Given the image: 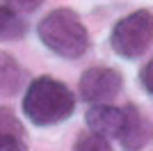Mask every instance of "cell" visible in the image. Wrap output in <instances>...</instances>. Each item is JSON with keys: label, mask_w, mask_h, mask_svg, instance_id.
<instances>
[{"label": "cell", "mask_w": 153, "mask_h": 151, "mask_svg": "<svg viewBox=\"0 0 153 151\" xmlns=\"http://www.w3.org/2000/svg\"><path fill=\"white\" fill-rule=\"evenodd\" d=\"M73 151H114V149L110 147L108 140L98 138V135H94V133H82V135L76 140Z\"/></svg>", "instance_id": "10"}, {"label": "cell", "mask_w": 153, "mask_h": 151, "mask_svg": "<svg viewBox=\"0 0 153 151\" xmlns=\"http://www.w3.org/2000/svg\"><path fill=\"white\" fill-rule=\"evenodd\" d=\"M153 140V124L144 117L135 103L123 105V128L119 135V144L123 151H142Z\"/></svg>", "instance_id": "5"}, {"label": "cell", "mask_w": 153, "mask_h": 151, "mask_svg": "<svg viewBox=\"0 0 153 151\" xmlns=\"http://www.w3.org/2000/svg\"><path fill=\"white\" fill-rule=\"evenodd\" d=\"M0 151H27L25 128L9 108H0Z\"/></svg>", "instance_id": "8"}, {"label": "cell", "mask_w": 153, "mask_h": 151, "mask_svg": "<svg viewBox=\"0 0 153 151\" xmlns=\"http://www.w3.org/2000/svg\"><path fill=\"white\" fill-rule=\"evenodd\" d=\"M27 34V23L21 14L0 5V41H19Z\"/></svg>", "instance_id": "9"}, {"label": "cell", "mask_w": 153, "mask_h": 151, "mask_svg": "<svg viewBox=\"0 0 153 151\" xmlns=\"http://www.w3.org/2000/svg\"><path fill=\"white\" fill-rule=\"evenodd\" d=\"M85 121L89 126V131L103 140H119L123 128V108L105 105H91L85 114Z\"/></svg>", "instance_id": "6"}, {"label": "cell", "mask_w": 153, "mask_h": 151, "mask_svg": "<svg viewBox=\"0 0 153 151\" xmlns=\"http://www.w3.org/2000/svg\"><path fill=\"white\" fill-rule=\"evenodd\" d=\"M153 44V12L137 9L119 19L110 32V48L123 60H137Z\"/></svg>", "instance_id": "3"}, {"label": "cell", "mask_w": 153, "mask_h": 151, "mask_svg": "<svg viewBox=\"0 0 153 151\" xmlns=\"http://www.w3.org/2000/svg\"><path fill=\"white\" fill-rule=\"evenodd\" d=\"M0 5H5L7 9H12L16 14H32L44 5V0H2Z\"/></svg>", "instance_id": "11"}, {"label": "cell", "mask_w": 153, "mask_h": 151, "mask_svg": "<svg viewBox=\"0 0 153 151\" xmlns=\"http://www.w3.org/2000/svg\"><path fill=\"white\" fill-rule=\"evenodd\" d=\"M39 41L46 48L64 60H78L82 57L91 46V37L87 25L69 7L53 9L39 21L37 25Z\"/></svg>", "instance_id": "2"}, {"label": "cell", "mask_w": 153, "mask_h": 151, "mask_svg": "<svg viewBox=\"0 0 153 151\" xmlns=\"http://www.w3.org/2000/svg\"><path fill=\"white\" fill-rule=\"evenodd\" d=\"M123 89V76L112 67H89L80 76L78 94L94 105H105Z\"/></svg>", "instance_id": "4"}, {"label": "cell", "mask_w": 153, "mask_h": 151, "mask_svg": "<svg viewBox=\"0 0 153 151\" xmlns=\"http://www.w3.org/2000/svg\"><path fill=\"white\" fill-rule=\"evenodd\" d=\"M27 82L25 67L14 55L0 50V96H16Z\"/></svg>", "instance_id": "7"}, {"label": "cell", "mask_w": 153, "mask_h": 151, "mask_svg": "<svg viewBox=\"0 0 153 151\" xmlns=\"http://www.w3.org/2000/svg\"><path fill=\"white\" fill-rule=\"evenodd\" d=\"M140 82H142V87H144V92L153 96V57L144 64V67H142V71H140Z\"/></svg>", "instance_id": "12"}, {"label": "cell", "mask_w": 153, "mask_h": 151, "mask_svg": "<svg viewBox=\"0 0 153 151\" xmlns=\"http://www.w3.org/2000/svg\"><path fill=\"white\" fill-rule=\"evenodd\" d=\"M76 110V94L53 76H39L27 85L23 112L34 126H55L66 121Z\"/></svg>", "instance_id": "1"}]
</instances>
